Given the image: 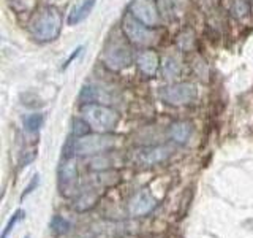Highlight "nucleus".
I'll use <instances>...</instances> for the list:
<instances>
[{
	"mask_svg": "<svg viewBox=\"0 0 253 238\" xmlns=\"http://www.w3.org/2000/svg\"><path fill=\"white\" fill-rule=\"evenodd\" d=\"M30 34L37 42L40 43H47L52 42L59 35L62 30V16L57 8L54 6H46L43 10H40L34 19L29 24Z\"/></svg>",
	"mask_w": 253,
	"mask_h": 238,
	"instance_id": "nucleus-2",
	"label": "nucleus"
},
{
	"mask_svg": "<svg viewBox=\"0 0 253 238\" xmlns=\"http://www.w3.org/2000/svg\"><path fill=\"white\" fill-rule=\"evenodd\" d=\"M192 135H193V125L188 121H177L169 127V137L177 145H185Z\"/></svg>",
	"mask_w": 253,
	"mask_h": 238,
	"instance_id": "nucleus-12",
	"label": "nucleus"
},
{
	"mask_svg": "<svg viewBox=\"0 0 253 238\" xmlns=\"http://www.w3.org/2000/svg\"><path fill=\"white\" fill-rule=\"evenodd\" d=\"M59 182H60L62 194H65L67 197L73 195L76 192V187H78V167L75 165L73 161H70V159H67V161L63 162L62 167H60Z\"/></svg>",
	"mask_w": 253,
	"mask_h": 238,
	"instance_id": "nucleus-9",
	"label": "nucleus"
},
{
	"mask_svg": "<svg viewBox=\"0 0 253 238\" xmlns=\"http://www.w3.org/2000/svg\"><path fill=\"white\" fill-rule=\"evenodd\" d=\"M136 65H138V70L144 76L154 78L157 75L158 68L162 67V60H160L158 54L154 50H150V48H146V50H142L136 56Z\"/></svg>",
	"mask_w": 253,
	"mask_h": 238,
	"instance_id": "nucleus-10",
	"label": "nucleus"
},
{
	"mask_svg": "<svg viewBox=\"0 0 253 238\" xmlns=\"http://www.w3.org/2000/svg\"><path fill=\"white\" fill-rule=\"evenodd\" d=\"M22 211H16L14 213V216L10 219V222H8V224H6V227H5V230H3V235H2V238H6L8 237V234H10L11 232V230H13V227L16 226V222H18L21 218H22Z\"/></svg>",
	"mask_w": 253,
	"mask_h": 238,
	"instance_id": "nucleus-20",
	"label": "nucleus"
},
{
	"mask_svg": "<svg viewBox=\"0 0 253 238\" xmlns=\"http://www.w3.org/2000/svg\"><path fill=\"white\" fill-rule=\"evenodd\" d=\"M122 30L126 38V42H130L134 46L149 48L158 40V32L154 27H149L146 24L138 21L130 13H125L122 18Z\"/></svg>",
	"mask_w": 253,
	"mask_h": 238,
	"instance_id": "nucleus-4",
	"label": "nucleus"
},
{
	"mask_svg": "<svg viewBox=\"0 0 253 238\" xmlns=\"http://www.w3.org/2000/svg\"><path fill=\"white\" fill-rule=\"evenodd\" d=\"M169 156H171V149L168 146H149L138 151L136 161L144 165H157L165 162Z\"/></svg>",
	"mask_w": 253,
	"mask_h": 238,
	"instance_id": "nucleus-11",
	"label": "nucleus"
},
{
	"mask_svg": "<svg viewBox=\"0 0 253 238\" xmlns=\"http://www.w3.org/2000/svg\"><path fill=\"white\" fill-rule=\"evenodd\" d=\"M51 230L55 235H63L68 232L70 229V222L67 219H63L62 216H54L51 219V224H49Z\"/></svg>",
	"mask_w": 253,
	"mask_h": 238,
	"instance_id": "nucleus-19",
	"label": "nucleus"
},
{
	"mask_svg": "<svg viewBox=\"0 0 253 238\" xmlns=\"http://www.w3.org/2000/svg\"><path fill=\"white\" fill-rule=\"evenodd\" d=\"M198 97V89L192 83H174L163 87L162 99L172 107H184L195 102Z\"/></svg>",
	"mask_w": 253,
	"mask_h": 238,
	"instance_id": "nucleus-6",
	"label": "nucleus"
},
{
	"mask_svg": "<svg viewBox=\"0 0 253 238\" xmlns=\"http://www.w3.org/2000/svg\"><path fill=\"white\" fill-rule=\"evenodd\" d=\"M158 10L162 13V18L174 19L184 11L185 0H158Z\"/></svg>",
	"mask_w": 253,
	"mask_h": 238,
	"instance_id": "nucleus-14",
	"label": "nucleus"
},
{
	"mask_svg": "<svg viewBox=\"0 0 253 238\" xmlns=\"http://www.w3.org/2000/svg\"><path fill=\"white\" fill-rule=\"evenodd\" d=\"M10 2L16 5V3H26V2H27V0H10Z\"/></svg>",
	"mask_w": 253,
	"mask_h": 238,
	"instance_id": "nucleus-22",
	"label": "nucleus"
},
{
	"mask_svg": "<svg viewBox=\"0 0 253 238\" xmlns=\"http://www.w3.org/2000/svg\"><path fill=\"white\" fill-rule=\"evenodd\" d=\"M81 119L90 127V130L98 133H111L119 125L121 116L105 103H84L81 107Z\"/></svg>",
	"mask_w": 253,
	"mask_h": 238,
	"instance_id": "nucleus-1",
	"label": "nucleus"
},
{
	"mask_svg": "<svg viewBox=\"0 0 253 238\" xmlns=\"http://www.w3.org/2000/svg\"><path fill=\"white\" fill-rule=\"evenodd\" d=\"M43 121H44L43 115H38V113L27 115L22 121L24 129H26L27 132H37V130H40V127L43 125Z\"/></svg>",
	"mask_w": 253,
	"mask_h": 238,
	"instance_id": "nucleus-18",
	"label": "nucleus"
},
{
	"mask_svg": "<svg viewBox=\"0 0 253 238\" xmlns=\"http://www.w3.org/2000/svg\"><path fill=\"white\" fill-rule=\"evenodd\" d=\"M157 206V200L149 189H141L131 197L128 203V213L131 216H146Z\"/></svg>",
	"mask_w": 253,
	"mask_h": 238,
	"instance_id": "nucleus-8",
	"label": "nucleus"
},
{
	"mask_svg": "<svg viewBox=\"0 0 253 238\" xmlns=\"http://www.w3.org/2000/svg\"><path fill=\"white\" fill-rule=\"evenodd\" d=\"M128 13L149 27L158 29L162 24V13L154 0H131Z\"/></svg>",
	"mask_w": 253,
	"mask_h": 238,
	"instance_id": "nucleus-7",
	"label": "nucleus"
},
{
	"mask_svg": "<svg viewBox=\"0 0 253 238\" xmlns=\"http://www.w3.org/2000/svg\"><path fill=\"white\" fill-rule=\"evenodd\" d=\"M116 145V137L111 133H87L76 137L71 143V153L76 156H98L105 154Z\"/></svg>",
	"mask_w": 253,
	"mask_h": 238,
	"instance_id": "nucleus-3",
	"label": "nucleus"
},
{
	"mask_svg": "<svg viewBox=\"0 0 253 238\" xmlns=\"http://www.w3.org/2000/svg\"><path fill=\"white\" fill-rule=\"evenodd\" d=\"M101 60L109 70L119 71V70H124L131 65L133 53L130 50V46L126 45L124 40L117 37V38H113L108 42L105 51H103Z\"/></svg>",
	"mask_w": 253,
	"mask_h": 238,
	"instance_id": "nucleus-5",
	"label": "nucleus"
},
{
	"mask_svg": "<svg viewBox=\"0 0 253 238\" xmlns=\"http://www.w3.org/2000/svg\"><path fill=\"white\" fill-rule=\"evenodd\" d=\"M98 198H100V195L97 192H83L75 200V210L81 211V213L90 210V208H93L95 205H97Z\"/></svg>",
	"mask_w": 253,
	"mask_h": 238,
	"instance_id": "nucleus-16",
	"label": "nucleus"
},
{
	"mask_svg": "<svg viewBox=\"0 0 253 238\" xmlns=\"http://www.w3.org/2000/svg\"><path fill=\"white\" fill-rule=\"evenodd\" d=\"M176 43L179 46V50L182 51H190V50H193V46H195V34L192 30H184L182 34L177 37L176 40Z\"/></svg>",
	"mask_w": 253,
	"mask_h": 238,
	"instance_id": "nucleus-17",
	"label": "nucleus"
},
{
	"mask_svg": "<svg viewBox=\"0 0 253 238\" xmlns=\"http://www.w3.org/2000/svg\"><path fill=\"white\" fill-rule=\"evenodd\" d=\"M97 5V0H83L78 6H75L71 10L68 16V24L70 26H76V24L83 22L87 16H89L93 10V6Z\"/></svg>",
	"mask_w": 253,
	"mask_h": 238,
	"instance_id": "nucleus-13",
	"label": "nucleus"
},
{
	"mask_svg": "<svg viewBox=\"0 0 253 238\" xmlns=\"http://www.w3.org/2000/svg\"><path fill=\"white\" fill-rule=\"evenodd\" d=\"M162 71L166 79H174L180 73V59L176 54H166L162 59Z\"/></svg>",
	"mask_w": 253,
	"mask_h": 238,
	"instance_id": "nucleus-15",
	"label": "nucleus"
},
{
	"mask_svg": "<svg viewBox=\"0 0 253 238\" xmlns=\"http://www.w3.org/2000/svg\"><path fill=\"white\" fill-rule=\"evenodd\" d=\"M38 182H40V177H38V175H37V177H34V181L30 182V186H29V187H27L26 190H24V194H22V198L26 197L27 194H30V192H32V189H34V187H35V186L38 184Z\"/></svg>",
	"mask_w": 253,
	"mask_h": 238,
	"instance_id": "nucleus-21",
	"label": "nucleus"
}]
</instances>
